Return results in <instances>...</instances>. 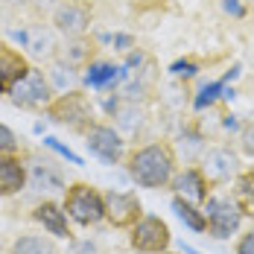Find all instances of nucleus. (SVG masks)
<instances>
[{
    "label": "nucleus",
    "instance_id": "c9c22d12",
    "mask_svg": "<svg viewBox=\"0 0 254 254\" xmlns=\"http://www.w3.org/2000/svg\"><path fill=\"white\" fill-rule=\"evenodd\" d=\"M0 44H3V41H0Z\"/></svg>",
    "mask_w": 254,
    "mask_h": 254
},
{
    "label": "nucleus",
    "instance_id": "4be33fe9",
    "mask_svg": "<svg viewBox=\"0 0 254 254\" xmlns=\"http://www.w3.org/2000/svg\"><path fill=\"white\" fill-rule=\"evenodd\" d=\"M88 47H91V44L85 41V35H82V38H67V44L62 47V59L76 67L82 62H88Z\"/></svg>",
    "mask_w": 254,
    "mask_h": 254
},
{
    "label": "nucleus",
    "instance_id": "0eeeda50",
    "mask_svg": "<svg viewBox=\"0 0 254 254\" xmlns=\"http://www.w3.org/2000/svg\"><path fill=\"white\" fill-rule=\"evenodd\" d=\"M85 146L88 152L97 155L102 164H120L126 158V140L114 126L105 123H91L85 131Z\"/></svg>",
    "mask_w": 254,
    "mask_h": 254
},
{
    "label": "nucleus",
    "instance_id": "6ab92c4d",
    "mask_svg": "<svg viewBox=\"0 0 254 254\" xmlns=\"http://www.w3.org/2000/svg\"><path fill=\"white\" fill-rule=\"evenodd\" d=\"M117 73H120V67H114L111 62H102V59H97V62H88L85 64V85H91V88H105V85H111L114 79H117Z\"/></svg>",
    "mask_w": 254,
    "mask_h": 254
},
{
    "label": "nucleus",
    "instance_id": "393cba45",
    "mask_svg": "<svg viewBox=\"0 0 254 254\" xmlns=\"http://www.w3.org/2000/svg\"><path fill=\"white\" fill-rule=\"evenodd\" d=\"M67 254H102V249L94 240H73L67 246Z\"/></svg>",
    "mask_w": 254,
    "mask_h": 254
},
{
    "label": "nucleus",
    "instance_id": "39448f33",
    "mask_svg": "<svg viewBox=\"0 0 254 254\" xmlns=\"http://www.w3.org/2000/svg\"><path fill=\"white\" fill-rule=\"evenodd\" d=\"M44 114L53 123L67 126L73 131H88L91 126V102L82 91H67V94H56V100L44 108Z\"/></svg>",
    "mask_w": 254,
    "mask_h": 254
},
{
    "label": "nucleus",
    "instance_id": "2eb2a0df",
    "mask_svg": "<svg viewBox=\"0 0 254 254\" xmlns=\"http://www.w3.org/2000/svg\"><path fill=\"white\" fill-rule=\"evenodd\" d=\"M173 190H176V196L181 199H187V202L193 204H204L207 202V178H204L202 170H184V173H178L173 178Z\"/></svg>",
    "mask_w": 254,
    "mask_h": 254
},
{
    "label": "nucleus",
    "instance_id": "c85d7f7f",
    "mask_svg": "<svg viewBox=\"0 0 254 254\" xmlns=\"http://www.w3.org/2000/svg\"><path fill=\"white\" fill-rule=\"evenodd\" d=\"M237 254H254V225L240 237V243H237Z\"/></svg>",
    "mask_w": 254,
    "mask_h": 254
},
{
    "label": "nucleus",
    "instance_id": "9b49d317",
    "mask_svg": "<svg viewBox=\"0 0 254 254\" xmlns=\"http://www.w3.org/2000/svg\"><path fill=\"white\" fill-rule=\"evenodd\" d=\"M202 173L207 181H231L240 176V155L228 146H213L202 158Z\"/></svg>",
    "mask_w": 254,
    "mask_h": 254
},
{
    "label": "nucleus",
    "instance_id": "2f4dec72",
    "mask_svg": "<svg viewBox=\"0 0 254 254\" xmlns=\"http://www.w3.org/2000/svg\"><path fill=\"white\" fill-rule=\"evenodd\" d=\"M0 3H6V6H12V9H24V6H29L32 0H0Z\"/></svg>",
    "mask_w": 254,
    "mask_h": 254
},
{
    "label": "nucleus",
    "instance_id": "412c9836",
    "mask_svg": "<svg viewBox=\"0 0 254 254\" xmlns=\"http://www.w3.org/2000/svg\"><path fill=\"white\" fill-rule=\"evenodd\" d=\"M173 210H176L178 219H181V222H187L193 231H207V219H204V213L193 202H187V199L176 196V199H173Z\"/></svg>",
    "mask_w": 254,
    "mask_h": 254
},
{
    "label": "nucleus",
    "instance_id": "a878e982",
    "mask_svg": "<svg viewBox=\"0 0 254 254\" xmlns=\"http://www.w3.org/2000/svg\"><path fill=\"white\" fill-rule=\"evenodd\" d=\"M240 152L249 155V158H254V123L252 126L243 128V134H240Z\"/></svg>",
    "mask_w": 254,
    "mask_h": 254
},
{
    "label": "nucleus",
    "instance_id": "f3484780",
    "mask_svg": "<svg viewBox=\"0 0 254 254\" xmlns=\"http://www.w3.org/2000/svg\"><path fill=\"white\" fill-rule=\"evenodd\" d=\"M44 73H47V79H50V85H53L56 94H67V91H76L79 88L76 67H73L70 62H64V59H53Z\"/></svg>",
    "mask_w": 254,
    "mask_h": 254
},
{
    "label": "nucleus",
    "instance_id": "72a5a7b5",
    "mask_svg": "<svg viewBox=\"0 0 254 254\" xmlns=\"http://www.w3.org/2000/svg\"><path fill=\"white\" fill-rule=\"evenodd\" d=\"M3 246H6V237H3V231H0V252H3Z\"/></svg>",
    "mask_w": 254,
    "mask_h": 254
},
{
    "label": "nucleus",
    "instance_id": "6e6552de",
    "mask_svg": "<svg viewBox=\"0 0 254 254\" xmlns=\"http://www.w3.org/2000/svg\"><path fill=\"white\" fill-rule=\"evenodd\" d=\"M128 240H131V249L137 254H158V252L170 249L173 234H170L164 219H158V216H140L131 225V237Z\"/></svg>",
    "mask_w": 254,
    "mask_h": 254
},
{
    "label": "nucleus",
    "instance_id": "473e14b6",
    "mask_svg": "<svg viewBox=\"0 0 254 254\" xmlns=\"http://www.w3.org/2000/svg\"><path fill=\"white\" fill-rule=\"evenodd\" d=\"M225 9H228V12H234V15H243V9L237 6V0H225Z\"/></svg>",
    "mask_w": 254,
    "mask_h": 254
},
{
    "label": "nucleus",
    "instance_id": "ddd939ff",
    "mask_svg": "<svg viewBox=\"0 0 254 254\" xmlns=\"http://www.w3.org/2000/svg\"><path fill=\"white\" fill-rule=\"evenodd\" d=\"M29 184V170L15 152H0V196H18Z\"/></svg>",
    "mask_w": 254,
    "mask_h": 254
},
{
    "label": "nucleus",
    "instance_id": "f8f14e48",
    "mask_svg": "<svg viewBox=\"0 0 254 254\" xmlns=\"http://www.w3.org/2000/svg\"><path fill=\"white\" fill-rule=\"evenodd\" d=\"M29 62L15 44H0V94H9L15 82L29 73Z\"/></svg>",
    "mask_w": 254,
    "mask_h": 254
},
{
    "label": "nucleus",
    "instance_id": "9d476101",
    "mask_svg": "<svg viewBox=\"0 0 254 254\" xmlns=\"http://www.w3.org/2000/svg\"><path fill=\"white\" fill-rule=\"evenodd\" d=\"M140 216H143V207L134 193H120V190L105 193V219L114 228H131Z\"/></svg>",
    "mask_w": 254,
    "mask_h": 254
},
{
    "label": "nucleus",
    "instance_id": "5701e85b",
    "mask_svg": "<svg viewBox=\"0 0 254 254\" xmlns=\"http://www.w3.org/2000/svg\"><path fill=\"white\" fill-rule=\"evenodd\" d=\"M131 117H140V108H137L134 102H126V105L117 108V123H120L123 128H128V131H134V128L140 126V123H134Z\"/></svg>",
    "mask_w": 254,
    "mask_h": 254
},
{
    "label": "nucleus",
    "instance_id": "7ed1b4c3",
    "mask_svg": "<svg viewBox=\"0 0 254 254\" xmlns=\"http://www.w3.org/2000/svg\"><path fill=\"white\" fill-rule=\"evenodd\" d=\"M9 38L26 59L35 62H53L59 56V38L56 29L47 24H32V26H12Z\"/></svg>",
    "mask_w": 254,
    "mask_h": 254
},
{
    "label": "nucleus",
    "instance_id": "20e7f679",
    "mask_svg": "<svg viewBox=\"0 0 254 254\" xmlns=\"http://www.w3.org/2000/svg\"><path fill=\"white\" fill-rule=\"evenodd\" d=\"M9 100H12V105L26 108V111H44L56 100V91H53L50 79H47V73L41 67H29V73L21 82L12 85Z\"/></svg>",
    "mask_w": 254,
    "mask_h": 254
},
{
    "label": "nucleus",
    "instance_id": "c756f323",
    "mask_svg": "<svg viewBox=\"0 0 254 254\" xmlns=\"http://www.w3.org/2000/svg\"><path fill=\"white\" fill-rule=\"evenodd\" d=\"M173 73L176 76H193L196 73V64L193 62H178V64H173Z\"/></svg>",
    "mask_w": 254,
    "mask_h": 254
},
{
    "label": "nucleus",
    "instance_id": "423d86ee",
    "mask_svg": "<svg viewBox=\"0 0 254 254\" xmlns=\"http://www.w3.org/2000/svg\"><path fill=\"white\" fill-rule=\"evenodd\" d=\"M202 213L207 219L210 237H216V240L234 237L240 231V225H243V216H246L243 207L237 204V199H231V196H207Z\"/></svg>",
    "mask_w": 254,
    "mask_h": 254
},
{
    "label": "nucleus",
    "instance_id": "f704fd0d",
    "mask_svg": "<svg viewBox=\"0 0 254 254\" xmlns=\"http://www.w3.org/2000/svg\"><path fill=\"white\" fill-rule=\"evenodd\" d=\"M158 254H173V252H158Z\"/></svg>",
    "mask_w": 254,
    "mask_h": 254
},
{
    "label": "nucleus",
    "instance_id": "f03ea898",
    "mask_svg": "<svg viewBox=\"0 0 254 254\" xmlns=\"http://www.w3.org/2000/svg\"><path fill=\"white\" fill-rule=\"evenodd\" d=\"M64 210L76 225H97L105 219V196L91 184H70L64 190Z\"/></svg>",
    "mask_w": 254,
    "mask_h": 254
},
{
    "label": "nucleus",
    "instance_id": "bb28decb",
    "mask_svg": "<svg viewBox=\"0 0 254 254\" xmlns=\"http://www.w3.org/2000/svg\"><path fill=\"white\" fill-rule=\"evenodd\" d=\"M222 91V82H213V85H207L202 91V97L196 100V108H204V105H210V102L216 100V94Z\"/></svg>",
    "mask_w": 254,
    "mask_h": 254
},
{
    "label": "nucleus",
    "instance_id": "dca6fc26",
    "mask_svg": "<svg viewBox=\"0 0 254 254\" xmlns=\"http://www.w3.org/2000/svg\"><path fill=\"white\" fill-rule=\"evenodd\" d=\"M29 187H32L35 193H47V196L67 190L62 173H59L56 167H50L47 161H35V164L29 167Z\"/></svg>",
    "mask_w": 254,
    "mask_h": 254
},
{
    "label": "nucleus",
    "instance_id": "f257e3e1",
    "mask_svg": "<svg viewBox=\"0 0 254 254\" xmlns=\"http://www.w3.org/2000/svg\"><path fill=\"white\" fill-rule=\"evenodd\" d=\"M128 176L137 187H146V190L170 187L176 178V152L167 143L140 146L128 158Z\"/></svg>",
    "mask_w": 254,
    "mask_h": 254
},
{
    "label": "nucleus",
    "instance_id": "aec40b11",
    "mask_svg": "<svg viewBox=\"0 0 254 254\" xmlns=\"http://www.w3.org/2000/svg\"><path fill=\"white\" fill-rule=\"evenodd\" d=\"M234 199L243 207V213L254 216V173H240L234 178Z\"/></svg>",
    "mask_w": 254,
    "mask_h": 254
},
{
    "label": "nucleus",
    "instance_id": "b1692460",
    "mask_svg": "<svg viewBox=\"0 0 254 254\" xmlns=\"http://www.w3.org/2000/svg\"><path fill=\"white\" fill-rule=\"evenodd\" d=\"M0 152H18V134L0 123Z\"/></svg>",
    "mask_w": 254,
    "mask_h": 254
},
{
    "label": "nucleus",
    "instance_id": "1a4fd4ad",
    "mask_svg": "<svg viewBox=\"0 0 254 254\" xmlns=\"http://www.w3.org/2000/svg\"><path fill=\"white\" fill-rule=\"evenodd\" d=\"M50 26L62 38H82L91 29V9L79 0H64L50 15Z\"/></svg>",
    "mask_w": 254,
    "mask_h": 254
},
{
    "label": "nucleus",
    "instance_id": "cd10ccee",
    "mask_svg": "<svg viewBox=\"0 0 254 254\" xmlns=\"http://www.w3.org/2000/svg\"><path fill=\"white\" fill-rule=\"evenodd\" d=\"M44 143H47L50 149H56V152L62 155V158H67L70 164H82V158H79V155H73L70 149H67V146H62V143H56V137H44Z\"/></svg>",
    "mask_w": 254,
    "mask_h": 254
},
{
    "label": "nucleus",
    "instance_id": "7c9ffc66",
    "mask_svg": "<svg viewBox=\"0 0 254 254\" xmlns=\"http://www.w3.org/2000/svg\"><path fill=\"white\" fill-rule=\"evenodd\" d=\"M32 3H35V9H38V12H50V15H53L64 0H32Z\"/></svg>",
    "mask_w": 254,
    "mask_h": 254
},
{
    "label": "nucleus",
    "instance_id": "4468645a",
    "mask_svg": "<svg viewBox=\"0 0 254 254\" xmlns=\"http://www.w3.org/2000/svg\"><path fill=\"white\" fill-rule=\"evenodd\" d=\"M32 219L38 225H44L47 234H53L56 240H67L70 237V225H67V210L64 204H56V202H41L35 210H32Z\"/></svg>",
    "mask_w": 254,
    "mask_h": 254
},
{
    "label": "nucleus",
    "instance_id": "a211bd4d",
    "mask_svg": "<svg viewBox=\"0 0 254 254\" xmlns=\"http://www.w3.org/2000/svg\"><path fill=\"white\" fill-rule=\"evenodd\" d=\"M9 254H62L53 237L44 234H21L9 243Z\"/></svg>",
    "mask_w": 254,
    "mask_h": 254
}]
</instances>
